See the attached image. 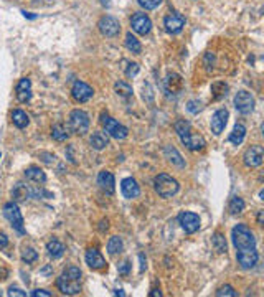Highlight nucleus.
I'll return each instance as SVG.
<instances>
[{
  "mask_svg": "<svg viewBox=\"0 0 264 297\" xmlns=\"http://www.w3.org/2000/svg\"><path fill=\"white\" fill-rule=\"evenodd\" d=\"M32 296H33V297H51L50 292H48V291H45V289L33 291V292H32Z\"/></svg>",
  "mask_w": 264,
  "mask_h": 297,
  "instance_id": "a19ab883",
  "label": "nucleus"
},
{
  "mask_svg": "<svg viewBox=\"0 0 264 297\" xmlns=\"http://www.w3.org/2000/svg\"><path fill=\"white\" fill-rule=\"evenodd\" d=\"M228 117H230V112L226 109H218L213 116H211L210 126H211V132H213L215 135H220L221 132L225 131L226 122H228Z\"/></svg>",
  "mask_w": 264,
  "mask_h": 297,
  "instance_id": "2eb2a0df",
  "label": "nucleus"
},
{
  "mask_svg": "<svg viewBox=\"0 0 264 297\" xmlns=\"http://www.w3.org/2000/svg\"><path fill=\"white\" fill-rule=\"evenodd\" d=\"M175 131L178 134V137H180V140L183 144H185L187 149L190 150H201L205 147V139L201 137L198 132H195L192 129L190 122L187 121H177L175 122Z\"/></svg>",
  "mask_w": 264,
  "mask_h": 297,
  "instance_id": "7ed1b4c3",
  "label": "nucleus"
},
{
  "mask_svg": "<svg viewBox=\"0 0 264 297\" xmlns=\"http://www.w3.org/2000/svg\"><path fill=\"white\" fill-rule=\"evenodd\" d=\"M7 244H8V238H7V234L0 231V249L7 248Z\"/></svg>",
  "mask_w": 264,
  "mask_h": 297,
  "instance_id": "79ce46f5",
  "label": "nucleus"
},
{
  "mask_svg": "<svg viewBox=\"0 0 264 297\" xmlns=\"http://www.w3.org/2000/svg\"><path fill=\"white\" fill-rule=\"evenodd\" d=\"M137 3L145 10H154L162 3V0H137Z\"/></svg>",
  "mask_w": 264,
  "mask_h": 297,
  "instance_id": "f704fd0d",
  "label": "nucleus"
},
{
  "mask_svg": "<svg viewBox=\"0 0 264 297\" xmlns=\"http://www.w3.org/2000/svg\"><path fill=\"white\" fill-rule=\"evenodd\" d=\"M164 154H165V159H168V162H172L175 167L178 168H183L185 167V160H183V157L180 155V152L172 147V145H167V147L164 149Z\"/></svg>",
  "mask_w": 264,
  "mask_h": 297,
  "instance_id": "412c9836",
  "label": "nucleus"
},
{
  "mask_svg": "<svg viewBox=\"0 0 264 297\" xmlns=\"http://www.w3.org/2000/svg\"><path fill=\"white\" fill-rule=\"evenodd\" d=\"M116 294H117V296H121V297H124V296H126V294H124V292H122V291H116Z\"/></svg>",
  "mask_w": 264,
  "mask_h": 297,
  "instance_id": "49530a36",
  "label": "nucleus"
},
{
  "mask_svg": "<svg viewBox=\"0 0 264 297\" xmlns=\"http://www.w3.org/2000/svg\"><path fill=\"white\" fill-rule=\"evenodd\" d=\"M187 109L190 111L192 114H197V112L201 109V104H200V102H198V101H188Z\"/></svg>",
  "mask_w": 264,
  "mask_h": 297,
  "instance_id": "4c0bfd02",
  "label": "nucleus"
},
{
  "mask_svg": "<svg viewBox=\"0 0 264 297\" xmlns=\"http://www.w3.org/2000/svg\"><path fill=\"white\" fill-rule=\"evenodd\" d=\"M264 159V149L261 145H251L243 155V160L248 167H259Z\"/></svg>",
  "mask_w": 264,
  "mask_h": 297,
  "instance_id": "ddd939ff",
  "label": "nucleus"
},
{
  "mask_svg": "<svg viewBox=\"0 0 264 297\" xmlns=\"http://www.w3.org/2000/svg\"><path fill=\"white\" fill-rule=\"evenodd\" d=\"M89 144H91L94 150H102L109 145V137H107V134H104V132H93Z\"/></svg>",
  "mask_w": 264,
  "mask_h": 297,
  "instance_id": "4be33fe9",
  "label": "nucleus"
},
{
  "mask_svg": "<svg viewBox=\"0 0 264 297\" xmlns=\"http://www.w3.org/2000/svg\"><path fill=\"white\" fill-rule=\"evenodd\" d=\"M98 185L101 187L102 192H106L107 195H112L116 192V180H114V175L107 170H102L99 172L98 175Z\"/></svg>",
  "mask_w": 264,
  "mask_h": 297,
  "instance_id": "f3484780",
  "label": "nucleus"
},
{
  "mask_svg": "<svg viewBox=\"0 0 264 297\" xmlns=\"http://www.w3.org/2000/svg\"><path fill=\"white\" fill-rule=\"evenodd\" d=\"M101 124L104 126L106 134L111 135V137L116 140H122L129 135V131H127L126 126L119 124L116 119H112V117H109L107 114H101Z\"/></svg>",
  "mask_w": 264,
  "mask_h": 297,
  "instance_id": "423d86ee",
  "label": "nucleus"
},
{
  "mask_svg": "<svg viewBox=\"0 0 264 297\" xmlns=\"http://www.w3.org/2000/svg\"><path fill=\"white\" fill-rule=\"evenodd\" d=\"M117 271H119V274L127 276V274H129V271H131V263H129V261L121 263L119 266H117Z\"/></svg>",
  "mask_w": 264,
  "mask_h": 297,
  "instance_id": "e433bc0d",
  "label": "nucleus"
},
{
  "mask_svg": "<svg viewBox=\"0 0 264 297\" xmlns=\"http://www.w3.org/2000/svg\"><path fill=\"white\" fill-rule=\"evenodd\" d=\"M216 296L218 297H223V296H228V297H236V291L233 289L231 286H223L220 291H216Z\"/></svg>",
  "mask_w": 264,
  "mask_h": 297,
  "instance_id": "c9c22d12",
  "label": "nucleus"
},
{
  "mask_svg": "<svg viewBox=\"0 0 264 297\" xmlns=\"http://www.w3.org/2000/svg\"><path fill=\"white\" fill-rule=\"evenodd\" d=\"M58 289L66 296H74L81 291V271L74 266L66 267L63 274L58 277L56 281Z\"/></svg>",
  "mask_w": 264,
  "mask_h": 297,
  "instance_id": "f03ea898",
  "label": "nucleus"
},
{
  "mask_svg": "<svg viewBox=\"0 0 264 297\" xmlns=\"http://www.w3.org/2000/svg\"><path fill=\"white\" fill-rule=\"evenodd\" d=\"M86 263L89 267H93V269H104L106 267L104 258H102V254L99 253L96 248H91L86 251Z\"/></svg>",
  "mask_w": 264,
  "mask_h": 297,
  "instance_id": "6ab92c4d",
  "label": "nucleus"
},
{
  "mask_svg": "<svg viewBox=\"0 0 264 297\" xmlns=\"http://www.w3.org/2000/svg\"><path fill=\"white\" fill-rule=\"evenodd\" d=\"M48 2H51V0H48Z\"/></svg>",
  "mask_w": 264,
  "mask_h": 297,
  "instance_id": "de8ad7c7",
  "label": "nucleus"
},
{
  "mask_svg": "<svg viewBox=\"0 0 264 297\" xmlns=\"http://www.w3.org/2000/svg\"><path fill=\"white\" fill-rule=\"evenodd\" d=\"M244 137H246V127H244L243 124H236L233 132L230 134V142L234 144V145H239L244 140Z\"/></svg>",
  "mask_w": 264,
  "mask_h": 297,
  "instance_id": "a878e982",
  "label": "nucleus"
},
{
  "mask_svg": "<svg viewBox=\"0 0 264 297\" xmlns=\"http://www.w3.org/2000/svg\"><path fill=\"white\" fill-rule=\"evenodd\" d=\"M231 239L236 248V259L243 269H253L258 264L259 254L256 249V238L246 225H236L231 231Z\"/></svg>",
  "mask_w": 264,
  "mask_h": 297,
  "instance_id": "f257e3e1",
  "label": "nucleus"
},
{
  "mask_svg": "<svg viewBox=\"0 0 264 297\" xmlns=\"http://www.w3.org/2000/svg\"><path fill=\"white\" fill-rule=\"evenodd\" d=\"M243 210H244L243 198H239V197H233V198H231V201H230V213L231 215H238V213H241Z\"/></svg>",
  "mask_w": 264,
  "mask_h": 297,
  "instance_id": "2f4dec72",
  "label": "nucleus"
},
{
  "mask_svg": "<svg viewBox=\"0 0 264 297\" xmlns=\"http://www.w3.org/2000/svg\"><path fill=\"white\" fill-rule=\"evenodd\" d=\"M137 73H139V65H137V63H131V65H129V68H127L126 74H127V76H129V78H134Z\"/></svg>",
  "mask_w": 264,
  "mask_h": 297,
  "instance_id": "58836bf2",
  "label": "nucleus"
},
{
  "mask_svg": "<svg viewBox=\"0 0 264 297\" xmlns=\"http://www.w3.org/2000/svg\"><path fill=\"white\" fill-rule=\"evenodd\" d=\"M25 177L28 178V180L36 182V183H45L46 182L45 172L41 170L40 167H28L25 170Z\"/></svg>",
  "mask_w": 264,
  "mask_h": 297,
  "instance_id": "5701e85b",
  "label": "nucleus"
},
{
  "mask_svg": "<svg viewBox=\"0 0 264 297\" xmlns=\"http://www.w3.org/2000/svg\"><path fill=\"white\" fill-rule=\"evenodd\" d=\"M121 192L122 195H124V198H127V200H132V198H137L140 195V188L137 185V182L134 180L132 177L129 178H124L121 183Z\"/></svg>",
  "mask_w": 264,
  "mask_h": 297,
  "instance_id": "a211bd4d",
  "label": "nucleus"
},
{
  "mask_svg": "<svg viewBox=\"0 0 264 297\" xmlns=\"http://www.w3.org/2000/svg\"><path fill=\"white\" fill-rule=\"evenodd\" d=\"M211 243H213V248L218 253H226V239H225V236L221 233H215Z\"/></svg>",
  "mask_w": 264,
  "mask_h": 297,
  "instance_id": "473e14b6",
  "label": "nucleus"
},
{
  "mask_svg": "<svg viewBox=\"0 0 264 297\" xmlns=\"http://www.w3.org/2000/svg\"><path fill=\"white\" fill-rule=\"evenodd\" d=\"M17 99L20 102H28L32 99V81L28 78H22L17 84Z\"/></svg>",
  "mask_w": 264,
  "mask_h": 297,
  "instance_id": "aec40b11",
  "label": "nucleus"
},
{
  "mask_svg": "<svg viewBox=\"0 0 264 297\" xmlns=\"http://www.w3.org/2000/svg\"><path fill=\"white\" fill-rule=\"evenodd\" d=\"M8 296L10 297H13V296H18V297H25L27 296V292H23V291H20V289H17V287H10L8 289V292H7Z\"/></svg>",
  "mask_w": 264,
  "mask_h": 297,
  "instance_id": "ea45409f",
  "label": "nucleus"
},
{
  "mask_svg": "<svg viewBox=\"0 0 264 297\" xmlns=\"http://www.w3.org/2000/svg\"><path fill=\"white\" fill-rule=\"evenodd\" d=\"M126 48L132 51L134 55H139L140 51H142V45H140V41L135 38L132 33H127L126 35Z\"/></svg>",
  "mask_w": 264,
  "mask_h": 297,
  "instance_id": "cd10ccee",
  "label": "nucleus"
},
{
  "mask_svg": "<svg viewBox=\"0 0 264 297\" xmlns=\"http://www.w3.org/2000/svg\"><path fill=\"white\" fill-rule=\"evenodd\" d=\"M154 188L162 198H170L178 192L180 185H178V182L173 177L168 175V173H159V175L154 178Z\"/></svg>",
  "mask_w": 264,
  "mask_h": 297,
  "instance_id": "20e7f679",
  "label": "nucleus"
},
{
  "mask_svg": "<svg viewBox=\"0 0 264 297\" xmlns=\"http://www.w3.org/2000/svg\"><path fill=\"white\" fill-rule=\"evenodd\" d=\"M12 195H13V200H17V201H27L28 198H30L32 192L28 190V187L23 185V183H17L15 188H13V192H12Z\"/></svg>",
  "mask_w": 264,
  "mask_h": 297,
  "instance_id": "bb28decb",
  "label": "nucleus"
},
{
  "mask_svg": "<svg viewBox=\"0 0 264 297\" xmlns=\"http://www.w3.org/2000/svg\"><path fill=\"white\" fill-rule=\"evenodd\" d=\"M12 122H13V126L18 127V129H25V127L30 124V117L27 116V112L15 109L12 112Z\"/></svg>",
  "mask_w": 264,
  "mask_h": 297,
  "instance_id": "b1692460",
  "label": "nucleus"
},
{
  "mask_svg": "<svg viewBox=\"0 0 264 297\" xmlns=\"http://www.w3.org/2000/svg\"><path fill=\"white\" fill-rule=\"evenodd\" d=\"M164 84H165V93L173 94V96H175V94H180V91L183 89V79L180 74H177V73H168Z\"/></svg>",
  "mask_w": 264,
  "mask_h": 297,
  "instance_id": "dca6fc26",
  "label": "nucleus"
},
{
  "mask_svg": "<svg viewBox=\"0 0 264 297\" xmlns=\"http://www.w3.org/2000/svg\"><path fill=\"white\" fill-rule=\"evenodd\" d=\"M139 259H140V272L145 271V267H147V264H145V258L144 254H139Z\"/></svg>",
  "mask_w": 264,
  "mask_h": 297,
  "instance_id": "37998d69",
  "label": "nucleus"
},
{
  "mask_svg": "<svg viewBox=\"0 0 264 297\" xmlns=\"http://www.w3.org/2000/svg\"><path fill=\"white\" fill-rule=\"evenodd\" d=\"M164 27L168 33L177 35V33H180L183 30V27H185V17L178 12L168 13V15L164 18Z\"/></svg>",
  "mask_w": 264,
  "mask_h": 297,
  "instance_id": "f8f14e48",
  "label": "nucleus"
},
{
  "mask_svg": "<svg viewBox=\"0 0 264 297\" xmlns=\"http://www.w3.org/2000/svg\"><path fill=\"white\" fill-rule=\"evenodd\" d=\"M162 296V292H160L159 289H154L152 292H150V297H160Z\"/></svg>",
  "mask_w": 264,
  "mask_h": 297,
  "instance_id": "c03bdc74",
  "label": "nucleus"
},
{
  "mask_svg": "<svg viewBox=\"0 0 264 297\" xmlns=\"http://www.w3.org/2000/svg\"><path fill=\"white\" fill-rule=\"evenodd\" d=\"M131 27L132 30L139 33V35H147V33H150V30H152V22H150L147 13L137 12L131 18Z\"/></svg>",
  "mask_w": 264,
  "mask_h": 297,
  "instance_id": "1a4fd4ad",
  "label": "nucleus"
},
{
  "mask_svg": "<svg viewBox=\"0 0 264 297\" xmlns=\"http://www.w3.org/2000/svg\"><path fill=\"white\" fill-rule=\"evenodd\" d=\"M98 27H99V32H101L104 36H109V38H112V36H117V35H119V32H121L119 20H117L116 17H112V15H104V17L99 18Z\"/></svg>",
  "mask_w": 264,
  "mask_h": 297,
  "instance_id": "6e6552de",
  "label": "nucleus"
},
{
  "mask_svg": "<svg viewBox=\"0 0 264 297\" xmlns=\"http://www.w3.org/2000/svg\"><path fill=\"white\" fill-rule=\"evenodd\" d=\"M3 215H5V218L8 220V223H10L13 228H15L18 233L23 234L25 233V226H23V216L20 213V208H18L17 203H5L3 206Z\"/></svg>",
  "mask_w": 264,
  "mask_h": 297,
  "instance_id": "0eeeda50",
  "label": "nucleus"
},
{
  "mask_svg": "<svg viewBox=\"0 0 264 297\" xmlns=\"http://www.w3.org/2000/svg\"><path fill=\"white\" fill-rule=\"evenodd\" d=\"M258 223L263 225V211H261V213H259V216H258Z\"/></svg>",
  "mask_w": 264,
  "mask_h": 297,
  "instance_id": "a18cd8bd",
  "label": "nucleus"
},
{
  "mask_svg": "<svg viewBox=\"0 0 264 297\" xmlns=\"http://www.w3.org/2000/svg\"><path fill=\"white\" fill-rule=\"evenodd\" d=\"M114 91L119 94L121 98H131L132 96V88L131 84H127L126 81H117L114 84Z\"/></svg>",
  "mask_w": 264,
  "mask_h": 297,
  "instance_id": "7c9ffc66",
  "label": "nucleus"
},
{
  "mask_svg": "<svg viewBox=\"0 0 264 297\" xmlns=\"http://www.w3.org/2000/svg\"><path fill=\"white\" fill-rule=\"evenodd\" d=\"M51 137H53L55 140H58V142H63V140H66L69 137L68 129H66L63 124H55L53 127H51Z\"/></svg>",
  "mask_w": 264,
  "mask_h": 297,
  "instance_id": "c85d7f7f",
  "label": "nucleus"
},
{
  "mask_svg": "<svg viewBox=\"0 0 264 297\" xmlns=\"http://www.w3.org/2000/svg\"><path fill=\"white\" fill-rule=\"evenodd\" d=\"M36 258H38V253H36L33 248H25V249H23V253H22V259H23V261H25L27 264H30V263H33V261H36Z\"/></svg>",
  "mask_w": 264,
  "mask_h": 297,
  "instance_id": "72a5a7b5",
  "label": "nucleus"
},
{
  "mask_svg": "<svg viewBox=\"0 0 264 297\" xmlns=\"http://www.w3.org/2000/svg\"><path fill=\"white\" fill-rule=\"evenodd\" d=\"M234 107L238 109V112L241 114H251L254 109V98L251 96V93L248 91H239L236 96H234Z\"/></svg>",
  "mask_w": 264,
  "mask_h": 297,
  "instance_id": "9b49d317",
  "label": "nucleus"
},
{
  "mask_svg": "<svg viewBox=\"0 0 264 297\" xmlns=\"http://www.w3.org/2000/svg\"><path fill=\"white\" fill-rule=\"evenodd\" d=\"M122 249H124L122 239L119 236H112L109 239V243H107V251H109V254H117V253H121Z\"/></svg>",
  "mask_w": 264,
  "mask_h": 297,
  "instance_id": "c756f323",
  "label": "nucleus"
},
{
  "mask_svg": "<svg viewBox=\"0 0 264 297\" xmlns=\"http://www.w3.org/2000/svg\"><path fill=\"white\" fill-rule=\"evenodd\" d=\"M71 94H73L74 101H78V102H86V101H89V99L94 96V89L89 86V84H86V83L76 81V83L73 84Z\"/></svg>",
  "mask_w": 264,
  "mask_h": 297,
  "instance_id": "4468645a",
  "label": "nucleus"
},
{
  "mask_svg": "<svg viewBox=\"0 0 264 297\" xmlns=\"http://www.w3.org/2000/svg\"><path fill=\"white\" fill-rule=\"evenodd\" d=\"M89 124H91V121H89L88 112H84L81 109L71 111V114H69V131H71L73 134L84 135L89 131Z\"/></svg>",
  "mask_w": 264,
  "mask_h": 297,
  "instance_id": "39448f33",
  "label": "nucleus"
},
{
  "mask_svg": "<svg viewBox=\"0 0 264 297\" xmlns=\"http://www.w3.org/2000/svg\"><path fill=\"white\" fill-rule=\"evenodd\" d=\"M46 251H48L50 258L60 259L65 254V246H63V243L58 241V239H53V241H50L46 244Z\"/></svg>",
  "mask_w": 264,
  "mask_h": 297,
  "instance_id": "393cba45",
  "label": "nucleus"
},
{
  "mask_svg": "<svg viewBox=\"0 0 264 297\" xmlns=\"http://www.w3.org/2000/svg\"><path fill=\"white\" fill-rule=\"evenodd\" d=\"M178 223H180L183 231L188 234H193L200 230V218H198V215L192 213V211H182L178 215Z\"/></svg>",
  "mask_w": 264,
  "mask_h": 297,
  "instance_id": "9d476101",
  "label": "nucleus"
}]
</instances>
